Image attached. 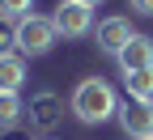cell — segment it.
Wrapping results in <instances>:
<instances>
[{
  "label": "cell",
  "instance_id": "ba28073f",
  "mask_svg": "<svg viewBox=\"0 0 153 140\" xmlns=\"http://www.w3.org/2000/svg\"><path fill=\"white\" fill-rule=\"evenodd\" d=\"M26 85V59L17 51H0V93H22Z\"/></svg>",
  "mask_w": 153,
  "mask_h": 140
},
{
  "label": "cell",
  "instance_id": "5bb4252c",
  "mask_svg": "<svg viewBox=\"0 0 153 140\" xmlns=\"http://www.w3.org/2000/svg\"><path fill=\"white\" fill-rule=\"evenodd\" d=\"M0 140H30V132H22V127H4V136Z\"/></svg>",
  "mask_w": 153,
  "mask_h": 140
},
{
  "label": "cell",
  "instance_id": "9a60e30c",
  "mask_svg": "<svg viewBox=\"0 0 153 140\" xmlns=\"http://www.w3.org/2000/svg\"><path fill=\"white\" fill-rule=\"evenodd\" d=\"M76 4H85V9H94V4H102V0H76Z\"/></svg>",
  "mask_w": 153,
  "mask_h": 140
},
{
  "label": "cell",
  "instance_id": "7c38bea8",
  "mask_svg": "<svg viewBox=\"0 0 153 140\" xmlns=\"http://www.w3.org/2000/svg\"><path fill=\"white\" fill-rule=\"evenodd\" d=\"M13 34H17V26H9L4 17H0V47H13Z\"/></svg>",
  "mask_w": 153,
  "mask_h": 140
},
{
  "label": "cell",
  "instance_id": "4fadbf2b",
  "mask_svg": "<svg viewBox=\"0 0 153 140\" xmlns=\"http://www.w3.org/2000/svg\"><path fill=\"white\" fill-rule=\"evenodd\" d=\"M132 13H140V17H153V0H128Z\"/></svg>",
  "mask_w": 153,
  "mask_h": 140
},
{
  "label": "cell",
  "instance_id": "30bf717a",
  "mask_svg": "<svg viewBox=\"0 0 153 140\" xmlns=\"http://www.w3.org/2000/svg\"><path fill=\"white\" fill-rule=\"evenodd\" d=\"M17 119H22V98L0 93V127H17Z\"/></svg>",
  "mask_w": 153,
  "mask_h": 140
},
{
  "label": "cell",
  "instance_id": "6da1fadb",
  "mask_svg": "<svg viewBox=\"0 0 153 140\" xmlns=\"http://www.w3.org/2000/svg\"><path fill=\"white\" fill-rule=\"evenodd\" d=\"M72 115L81 119V123H106L111 115H119V98H115V89L102 81V76H85L81 85L72 89Z\"/></svg>",
  "mask_w": 153,
  "mask_h": 140
},
{
  "label": "cell",
  "instance_id": "9c48e42d",
  "mask_svg": "<svg viewBox=\"0 0 153 140\" xmlns=\"http://www.w3.org/2000/svg\"><path fill=\"white\" fill-rule=\"evenodd\" d=\"M123 85H128V98H145V102H153V68L128 72V76H123Z\"/></svg>",
  "mask_w": 153,
  "mask_h": 140
},
{
  "label": "cell",
  "instance_id": "8992f818",
  "mask_svg": "<svg viewBox=\"0 0 153 140\" xmlns=\"http://www.w3.org/2000/svg\"><path fill=\"white\" fill-rule=\"evenodd\" d=\"M115 59H119V72H123V76H128V72H140V68H153V38H149V34H136Z\"/></svg>",
  "mask_w": 153,
  "mask_h": 140
},
{
  "label": "cell",
  "instance_id": "52a82bcc",
  "mask_svg": "<svg viewBox=\"0 0 153 140\" xmlns=\"http://www.w3.org/2000/svg\"><path fill=\"white\" fill-rule=\"evenodd\" d=\"M60 98L55 93H34L30 98V132H51L60 123Z\"/></svg>",
  "mask_w": 153,
  "mask_h": 140
},
{
  "label": "cell",
  "instance_id": "3957f363",
  "mask_svg": "<svg viewBox=\"0 0 153 140\" xmlns=\"http://www.w3.org/2000/svg\"><path fill=\"white\" fill-rule=\"evenodd\" d=\"M119 127H123L132 140L153 136V102H145V98H128V102H119Z\"/></svg>",
  "mask_w": 153,
  "mask_h": 140
},
{
  "label": "cell",
  "instance_id": "8fae6325",
  "mask_svg": "<svg viewBox=\"0 0 153 140\" xmlns=\"http://www.w3.org/2000/svg\"><path fill=\"white\" fill-rule=\"evenodd\" d=\"M34 0H0V17L4 21H22V17H30Z\"/></svg>",
  "mask_w": 153,
  "mask_h": 140
},
{
  "label": "cell",
  "instance_id": "7a4b0ae2",
  "mask_svg": "<svg viewBox=\"0 0 153 140\" xmlns=\"http://www.w3.org/2000/svg\"><path fill=\"white\" fill-rule=\"evenodd\" d=\"M13 26H17V34H13L17 55H47L55 47V38H60L55 21H51V17H38V13L22 17V21H13Z\"/></svg>",
  "mask_w": 153,
  "mask_h": 140
},
{
  "label": "cell",
  "instance_id": "2e32d148",
  "mask_svg": "<svg viewBox=\"0 0 153 140\" xmlns=\"http://www.w3.org/2000/svg\"><path fill=\"white\" fill-rule=\"evenodd\" d=\"M145 140H153V136H145Z\"/></svg>",
  "mask_w": 153,
  "mask_h": 140
},
{
  "label": "cell",
  "instance_id": "277c9868",
  "mask_svg": "<svg viewBox=\"0 0 153 140\" xmlns=\"http://www.w3.org/2000/svg\"><path fill=\"white\" fill-rule=\"evenodd\" d=\"M55 30H60L64 38H85L94 30V13L85 4H76V0H60V9H55Z\"/></svg>",
  "mask_w": 153,
  "mask_h": 140
},
{
  "label": "cell",
  "instance_id": "5b68a950",
  "mask_svg": "<svg viewBox=\"0 0 153 140\" xmlns=\"http://www.w3.org/2000/svg\"><path fill=\"white\" fill-rule=\"evenodd\" d=\"M132 38H136V34H132V21H128V17H106V21L98 26V51L119 55Z\"/></svg>",
  "mask_w": 153,
  "mask_h": 140
}]
</instances>
